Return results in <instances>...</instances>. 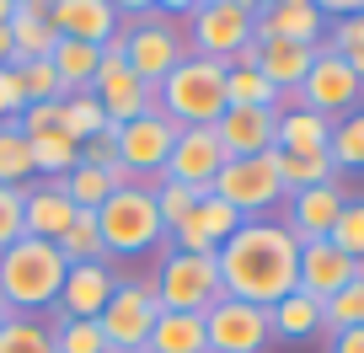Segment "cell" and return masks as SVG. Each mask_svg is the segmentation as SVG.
Masks as SVG:
<instances>
[{
  "label": "cell",
  "mask_w": 364,
  "mask_h": 353,
  "mask_svg": "<svg viewBox=\"0 0 364 353\" xmlns=\"http://www.w3.org/2000/svg\"><path fill=\"white\" fill-rule=\"evenodd\" d=\"M327 48H332V54H359V48H364V6L332 27V43Z\"/></svg>",
  "instance_id": "bcb514c9"
},
{
  "label": "cell",
  "mask_w": 364,
  "mask_h": 353,
  "mask_svg": "<svg viewBox=\"0 0 364 353\" xmlns=\"http://www.w3.org/2000/svg\"><path fill=\"white\" fill-rule=\"evenodd\" d=\"M16 75H22V86H27V107L33 102H59V97H65V86H59V75H54L48 59H27V65H16Z\"/></svg>",
  "instance_id": "60d3db41"
},
{
  "label": "cell",
  "mask_w": 364,
  "mask_h": 353,
  "mask_svg": "<svg viewBox=\"0 0 364 353\" xmlns=\"http://www.w3.org/2000/svg\"><path fill=\"white\" fill-rule=\"evenodd\" d=\"M91 97L102 102V113H107V124L113 129H124V124H134V118H145V113H156V86H145V80L134 75V70L124 65V43H102V70H97V80H91Z\"/></svg>",
  "instance_id": "30bf717a"
},
{
  "label": "cell",
  "mask_w": 364,
  "mask_h": 353,
  "mask_svg": "<svg viewBox=\"0 0 364 353\" xmlns=\"http://www.w3.org/2000/svg\"><path fill=\"white\" fill-rule=\"evenodd\" d=\"M343 59L353 65V75H359V86H364V48H359V54H343Z\"/></svg>",
  "instance_id": "c3c4849f"
},
{
  "label": "cell",
  "mask_w": 364,
  "mask_h": 353,
  "mask_svg": "<svg viewBox=\"0 0 364 353\" xmlns=\"http://www.w3.org/2000/svg\"><path fill=\"white\" fill-rule=\"evenodd\" d=\"M241 225H247V219H241L230 204H220V198L209 193V198H198V209H193L188 219H182V225L171 230L166 241H171V251H193V257H215V251L225 246V241L236 236Z\"/></svg>",
  "instance_id": "2e32d148"
},
{
  "label": "cell",
  "mask_w": 364,
  "mask_h": 353,
  "mask_svg": "<svg viewBox=\"0 0 364 353\" xmlns=\"http://www.w3.org/2000/svg\"><path fill=\"white\" fill-rule=\"evenodd\" d=\"M129 183H134V177H124V171H97V166H75L70 177H59L65 198L80 209V214H97V209H102L118 188H129Z\"/></svg>",
  "instance_id": "484cf974"
},
{
  "label": "cell",
  "mask_w": 364,
  "mask_h": 353,
  "mask_svg": "<svg viewBox=\"0 0 364 353\" xmlns=\"http://www.w3.org/2000/svg\"><path fill=\"white\" fill-rule=\"evenodd\" d=\"M353 102H364V86L353 75V65L321 43L311 70H306V80H300V92H295V107H311V113L338 124V113H353Z\"/></svg>",
  "instance_id": "8fae6325"
},
{
  "label": "cell",
  "mask_w": 364,
  "mask_h": 353,
  "mask_svg": "<svg viewBox=\"0 0 364 353\" xmlns=\"http://www.w3.org/2000/svg\"><path fill=\"white\" fill-rule=\"evenodd\" d=\"M97 230H102L107 257H145L150 246L166 241V225H161V214H156V198H150V188H139V183L118 188V193L97 209Z\"/></svg>",
  "instance_id": "277c9868"
},
{
  "label": "cell",
  "mask_w": 364,
  "mask_h": 353,
  "mask_svg": "<svg viewBox=\"0 0 364 353\" xmlns=\"http://www.w3.org/2000/svg\"><path fill=\"white\" fill-rule=\"evenodd\" d=\"M54 246L65 251L70 268H75V262H107V251H102V230H97V214H80V209H75V219L65 225V236H59Z\"/></svg>",
  "instance_id": "1f68e13d"
},
{
  "label": "cell",
  "mask_w": 364,
  "mask_h": 353,
  "mask_svg": "<svg viewBox=\"0 0 364 353\" xmlns=\"http://www.w3.org/2000/svg\"><path fill=\"white\" fill-rule=\"evenodd\" d=\"M204 337L209 353H262L273 342L268 310L247 305V300H215L204 310Z\"/></svg>",
  "instance_id": "4fadbf2b"
},
{
  "label": "cell",
  "mask_w": 364,
  "mask_h": 353,
  "mask_svg": "<svg viewBox=\"0 0 364 353\" xmlns=\"http://www.w3.org/2000/svg\"><path fill=\"white\" fill-rule=\"evenodd\" d=\"M6 27H11V43H16L11 70L27 65V59H48V54H54V43H59L43 0H11V22H6Z\"/></svg>",
  "instance_id": "603a6c76"
},
{
  "label": "cell",
  "mask_w": 364,
  "mask_h": 353,
  "mask_svg": "<svg viewBox=\"0 0 364 353\" xmlns=\"http://www.w3.org/2000/svg\"><path fill=\"white\" fill-rule=\"evenodd\" d=\"M102 129H113L107 124V113H102V102L91 92H75V97H59V134L65 139H75V145H86V139H97Z\"/></svg>",
  "instance_id": "f1b7e54d"
},
{
  "label": "cell",
  "mask_w": 364,
  "mask_h": 353,
  "mask_svg": "<svg viewBox=\"0 0 364 353\" xmlns=\"http://www.w3.org/2000/svg\"><path fill=\"white\" fill-rule=\"evenodd\" d=\"M156 102L177 129H215L220 113H225V65H220V59L188 54L156 86Z\"/></svg>",
  "instance_id": "3957f363"
},
{
  "label": "cell",
  "mask_w": 364,
  "mask_h": 353,
  "mask_svg": "<svg viewBox=\"0 0 364 353\" xmlns=\"http://www.w3.org/2000/svg\"><path fill=\"white\" fill-rule=\"evenodd\" d=\"M327 241L343 251V257L364 262V198H348V204H343V214H338V225H332Z\"/></svg>",
  "instance_id": "ab89813d"
},
{
  "label": "cell",
  "mask_w": 364,
  "mask_h": 353,
  "mask_svg": "<svg viewBox=\"0 0 364 353\" xmlns=\"http://www.w3.org/2000/svg\"><path fill=\"white\" fill-rule=\"evenodd\" d=\"M252 27H257V6H247V0H204V6L188 11V43H193L198 59L230 65L241 48H252Z\"/></svg>",
  "instance_id": "52a82bcc"
},
{
  "label": "cell",
  "mask_w": 364,
  "mask_h": 353,
  "mask_svg": "<svg viewBox=\"0 0 364 353\" xmlns=\"http://www.w3.org/2000/svg\"><path fill=\"white\" fill-rule=\"evenodd\" d=\"M22 241V188H0V251Z\"/></svg>",
  "instance_id": "7bdbcfd3"
},
{
  "label": "cell",
  "mask_w": 364,
  "mask_h": 353,
  "mask_svg": "<svg viewBox=\"0 0 364 353\" xmlns=\"http://www.w3.org/2000/svg\"><path fill=\"white\" fill-rule=\"evenodd\" d=\"M332 145V118L311 113V107H284L279 113V145L284 156H327Z\"/></svg>",
  "instance_id": "cb8c5ba5"
},
{
  "label": "cell",
  "mask_w": 364,
  "mask_h": 353,
  "mask_svg": "<svg viewBox=\"0 0 364 353\" xmlns=\"http://www.w3.org/2000/svg\"><path fill=\"white\" fill-rule=\"evenodd\" d=\"M321 33H327V16H321V0H273V6H257V27L252 38H279V43H306L321 48Z\"/></svg>",
  "instance_id": "d6986e66"
},
{
  "label": "cell",
  "mask_w": 364,
  "mask_h": 353,
  "mask_svg": "<svg viewBox=\"0 0 364 353\" xmlns=\"http://www.w3.org/2000/svg\"><path fill=\"white\" fill-rule=\"evenodd\" d=\"M0 353H54V342H48V327H43V321L11 316L6 327H0Z\"/></svg>",
  "instance_id": "f35d334b"
},
{
  "label": "cell",
  "mask_w": 364,
  "mask_h": 353,
  "mask_svg": "<svg viewBox=\"0 0 364 353\" xmlns=\"http://www.w3.org/2000/svg\"><path fill=\"white\" fill-rule=\"evenodd\" d=\"M80 166H97V171H124V161H118V129H102L97 139H86L80 145ZM129 177V171H124Z\"/></svg>",
  "instance_id": "b9f144b4"
},
{
  "label": "cell",
  "mask_w": 364,
  "mask_h": 353,
  "mask_svg": "<svg viewBox=\"0 0 364 353\" xmlns=\"http://www.w3.org/2000/svg\"><path fill=\"white\" fill-rule=\"evenodd\" d=\"M33 177V145L16 124H0V188H22Z\"/></svg>",
  "instance_id": "836d02e7"
},
{
  "label": "cell",
  "mask_w": 364,
  "mask_h": 353,
  "mask_svg": "<svg viewBox=\"0 0 364 353\" xmlns=\"http://www.w3.org/2000/svg\"><path fill=\"white\" fill-rule=\"evenodd\" d=\"M11 22V0H0V27Z\"/></svg>",
  "instance_id": "681fc988"
},
{
  "label": "cell",
  "mask_w": 364,
  "mask_h": 353,
  "mask_svg": "<svg viewBox=\"0 0 364 353\" xmlns=\"http://www.w3.org/2000/svg\"><path fill=\"white\" fill-rule=\"evenodd\" d=\"M48 342H54V353H107V337H102L97 321H65V316H54Z\"/></svg>",
  "instance_id": "8d00e7d4"
},
{
  "label": "cell",
  "mask_w": 364,
  "mask_h": 353,
  "mask_svg": "<svg viewBox=\"0 0 364 353\" xmlns=\"http://www.w3.org/2000/svg\"><path fill=\"white\" fill-rule=\"evenodd\" d=\"M118 43H124V65L134 70L145 86H161V80L188 59V38H182L177 22L161 16V11L124 22V27H118Z\"/></svg>",
  "instance_id": "5b68a950"
},
{
  "label": "cell",
  "mask_w": 364,
  "mask_h": 353,
  "mask_svg": "<svg viewBox=\"0 0 364 353\" xmlns=\"http://www.w3.org/2000/svg\"><path fill=\"white\" fill-rule=\"evenodd\" d=\"M27 113V86L16 70H0V124H16Z\"/></svg>",
  "instance_id": "ee69618b"
},
{
  "label": "cell",
  "mask_w": 364,
  "mask_h": 353,
  "mask_svg": "<svg viewBox=\"0 0 364 353\" xmlns=\"http://www.w3.org/2000/svg\"><path fill=\"white\" fill-rule=\"evenodd\" d=\"M48 22H54V33L70 38V43L102 48V43L118 38L124 11H118L113 0H54V6H48Z\"/></svg>",
  "instance_id": "ac0fdd59"
},
{
  "label": "cell",
  "mask_w": 364,
  "mask_h": 353,
  "mask_svg": "<svg viewBox=\"0 0 364 353\" xmlns=\"http://www.w3.org/2000/svg\"><path fill=\"white\" fill-rule=\"evenodd\" d=\"M327 353H364V327L332 332V337H327Z\"/></svg>",
  "instance_id": "7dc6e473"
},
{
  "label": "cell",
  "mask_w": 364,
  "mask_h": 353,
  "mask_svg": "<svg viewBox=\"0 0 364 353\" xmlns=\"http://www.w3.org/2000/svg\"><path fill=\"white\" fill-rule=\"evenodd\" d=\"M27 139H43V134H59V102H33L22 118H16Z\"/></svg>",
  "instance_id": "f6af8a7d"
},
{
  "label": "cell",
  "mask_w": 364,
  "mask_h": 353,
  "mask_svg": "<svg viewBox=\"0 0 364 353\" xmlns=\"http://www.w3.org/2000/svg\"><path fill=\"white\" fill-rule=\"evenodd\" d=\"M215 139L225 150V161L236 156H268L279 145V113L273 107H225L215 124Z\"/></svg>",
  "instance_id": "ffe728a7"
},
{
  "label": "cell",
  "mask_w": 364,
  "mask_h": 353,
  "mask_svg": "<svg viewBox=\"0 0 364 353\" xmlns=\"http://www.w3.org/2000/svg\"><path fill=\"white\" fill-rule=\"evenodd\" d=\"M150 198H156V214H161V225H166V236L182 225V219L198 209V198H209V193H198V188H182V183H171V177H161L156 188H150Z\"/></svg>",
  "instance_id": "d590c367"
},
{
  "label": "cell",
  "mask_w": 364,
  "mask_h": 353,
  "mask_svg": "<svg viewBox=\"0 0 364 353\" xmlns=\"http://www.w3.org/2000/svg\"><path fill=\"white\" fill-rule=\"evenodd\" d=\"M343 204H348L343 183L306 188V193H289L284 198V219H279V225H284L300 246H306V241H327L332 225H338V214H343Z\"/></svg>",
  "instance_id": "5bb4252c"
},
{
  "label": "cell",
  "mask_w": 364,
  "mask_h": 353,
  "mask_svg": "<svg viewBox=\"0 0 364 353\" xmlns=\"http://www.w3.org/2000/svg\"><path fill=\"white\" fill-rule=\"evenodd\" d=\"M48 65H54V75H59V86H65V97H75V92H91V80H97V70H102V48L59 38L54 54H48Z\"/></svg>",
  "instance_id": "83f0119b"
},
{
  "label": "cell",
  "mask_w": 364,
  "mask_h": 353,
  "mask_svg": "<svg viewBox=\"0 0 364 353\" xmlns=\"http://www.w3.org/2000/svg\"><path fill=\"white\" fill-rule=\"evenodd\" d=\"M171 145H177V124H171L161 107L118 129V161H124V171L134 177L139 188H156L161 177H166Z\"/></svg>",
  "instance_id": "7c38bea8"
},
{
  "label": "cell",
  "mask_w": 364,
  "mask_h": 353,
  "mask_svg": "<svg viewBox=\"0 0 364 353\" xmlns=\"http://www.w3.org/2000/svg\"><path fill=\"white\" fill-rule=\"evenodd\" d=\"M70 262L54 241H33L22 236L16 246L0 251V300L16 310V316H38V310L59 305V289H65Z\"/></svg>",
  "instance_id": "7a4b0ae2"
},
{
  "label": "cell",
  "mask_w": 364,
  "mask_h": 353,
  "mask_svg": "<svg viewBox=\"0 0 364 353\" xmlns=\"http://www.w3.org/2000/svg\"><path fill=\"white\" fill-rule=\"evenodd\" d=\"M268 327H273V337L279 342H306V337H316V332H327L321 327V300H311V295H284L279 305L268 310Z\"/></svg>",
  "instance_id": "4316f807"
},
{
  "label": "cell",
  "mask_w": 364,
  "mask_h": 353,
  "mask_svg": "<svg viewBox=\"0 0 364 353\" xmlns=\"http://www.w3.org/2000/svg\"><path fill=\"white\" fill-rule=\"evenodd\" d=\"M11 316H16V310H11V305H6V300H0V327H6V321H11Z\"/></svg>",
  "instance_id": "f907efd6"
},
{
  "label": "cell",
  "mask_w": 364,
  "mask_h": 353,
  "mask_svg": "<svg viewBox=\"0 0 364 353\" xmlns=\"http://www.w3.org/2000/svg\"><path fill=\"white\" fill-rule=\"evenodd\" d=\"M338 171H364V113H348L332 124V145H327Z\"/></svg>",
  "instance_id": "e575fe53"
},
{
  "label": "cell",
  "mask_w": 364,
  "mask_h": 353,
  "mask_svg": "<svg viewBox=\"0 0 364 353\" xmlns=\"http://www.w3.org/2000/svg\"><path fill=\"white\" fill-rule=\"evenodd\" d=\"M353 278H359V262L353 257H343L332 241H306L300 246V295H311V300H321L327 305L338 289H348Z\"/></svg>",
  "instance_id": "44dd1931"
},
{
  "label": "cell",
  "mask_w": 364,
  "mask_h": 353,
  "mask_svg": "<svg viewBox=\"0 0 364 353\" xmlns=\"http://www.w3.org/2000/svg\"><path fill=\"white\" fill-rule=\"evenodd\" d=\"M321 327L332 332H348V327H364V278H353L348 289H338V295L321 305Z\"/></svg>",
  "instance_id": "74e56055"
},
{
  "label": "cell",
  "mask_w": 364,
  "mask_h": 353,
  "mask_svg": "<svg viewBox=\"0 0 364 353\" xmlns=\"http://www.w3.org/2000/svg\"><path fill=\"white\" fill-rule=\"evenodd\" d=\"M220 166H225V150H220L215 129H177V145H171V156H166V177L171 183L209 193L215 177H220Z\"/></svg>",
  "instance_id": "9a60e30c"
},
{
  "label": "cell",
  "mask_w": 364,
  "mask_h": 353,
  "mask_svg": "<svg viewBox=\"0 0 364 353\" xmlns=\"http://www.w3.org/2000/svg\"><path fill=\"white\" fill-rule=\"evenodd\" d=\"M27 145H33V171H43L48 183H59L80 166V145L65 134H43V139H27Z\"/></svg>",
  "instance_id": "d6a6232c"
},
{
  "label": "cell",
  "mask_w": 364,
  "mask_h": 353,
  "mask_svg": "<svg viewBox=\"0 0 364 353\" xmlns=\"http://www.w3.org/2000/svg\"><path fill=\"white\" fill-rule=\"evenodd\" d=\"M273 166H279L284 198L289 193H306V188H321V183H338L332 156H284V150H273Z\"/></svg>",
  "instance_id": "f546056e"
},
{
  "label": "cell",
  "mask_w": 364,
  "mask_h": 353,
  "mask_svg": "<svg viewBox=\"0 0 364 353\" xmlns=\"http://www.w3.org/2000/svg\"><path fill=\"white\" fill-rule=\"evenodd\" d=\"M156 316H161V300L150 289V278H118L107 310L97 316V327L107 337V353H145Z\"/></svg>",
  "instance_id": "9c48e42d"
},
{
  "label": "cell",
  "mask_w": 364,
  "mask_h": 353,
  "mask_svg": "<svg viewBox=\"0 0 364 353\" xmlns=\"http://www.w3.org/2000/svg\"><path fill=\"white\" fill-rule=\"evenodd\" d=\"M225 300H247L257 310H273L300 284V241L279 219H247L225 246L215 251Z\"/></svg>",
  "instance_id": "6da1fadb"
},
{
  "label": "cell",
  "mask_w": 364,
  "mask_h": 353,
  "mask_svg": "<svg viewBox=\"0 0 364 353\" xmlns=\"http://www.w3.org/2000/svg\"><path fill=\"white\" fill-rule=\"evenodd\" d=\"M70 219H75V204L65 198V188H59V183L22 188V236H33V241H59Z\"/></svg>",
  "instance_id": "7402d4cb"
},
{
  "label": "cell",
  "mask_w": 364,
  "mask_h": 353,
  "mask_svg": "<svg viewBox=\"0 0 364 353\" xmlns=\"http://www.w3.org/2000/svg\"><path fill=\"white\" fill-rule=\"evenodd\" d=\"M150 289H156L161 310H193V316H204L215 300H225L215 257H193V251H171V246L161 268L150 273Z\"/></svg>",
  "instance_id": "8992f818"
},
{
  "label": "cell",
  "mask_w": 364,
  "mask_h": 353,
  "mask_svg": "<svg viewBox=\"0 0 364 353\" xmlns=\"http://www.w3.org/2000/svg\"><path fill=\"white\" fill-rule=\"evenodd\" d=\"M113 289H118L113 262H75V268L65 273V289H59L54 316H65V321H97L107 310V300H113Z\"/></svg>",
  "instance_id": "e0dca14e"
},
{
  "label": "cell",
  "mask_w": 364,
  "mask_h": 353,
  "mask_svg": "<svg viewBox=\"0 0 364 353\" xmlns=\"http://www.w3.org/2000/svg\"><path fill=\"white\" fill-rule=\"evenodd\" d=\"M145 353H209L204 316H193V310H161L156 327H150Z\"/></svg>",
  "instance_id": "d4e9b609"
},
{
  "label": "cell",
  "mask_w": 364,
  "mask_h": 353,
  "mask_svg": "<svg viewBox=\"0 0 364 353\" xmlns=\"http://www.w3.org/2000/svg\"><path fill=\"white\" fill-rule=\"evenodd\" d=\"M225 107H273L279 113V92L257 75V65H225Z\"/></svg>",
  "instance_id": "4dcf8cb0"
},
{
  "label": "cell",
  "mask_w": 364,
  "mask_h": 353,
  "mask_svg": "<svg viewBox=\"0 0 364 353\" xmlns=\"http://www.w3.org/2000/svg\"><path fill=\"white\" fill-rule=\"evenodd\" d=\"M209 193H215L220 204H230L241 219H268L273 209L284 204V183H279L273 150H268V156H236V161H225Z\"/></svg>",
  "instance_id": "ba28073f"
}]
</instances>
